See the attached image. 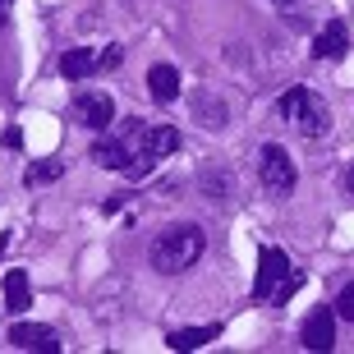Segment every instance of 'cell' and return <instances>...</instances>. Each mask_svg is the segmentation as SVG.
Returning a JSON list of instances; mask_svg holds the SVG:
<instances>
[{
    "mask_svg": "<svg viewBox=\"0 0 354 354\" xmlns=\"http://www.w3.org/2000/svg\"><path fill=\"white\" fill-rule=\"evenodd\" d=\"M69 120L74 124H83V129H111V120H115V102H111V92L102 88H88L74 97V106H69Z\"/></svg>",
    "mask_w": 354,
    "mask_h": 354,
    "instance_id": "4",
    "label": "cell"
},
{
    "mask_svg": "<svg viewBox=\"0 0 354 354\" xmlns=\"http://www.w3.org/2000/svg\"><path fill=\"white\" fill-rule=\"evenodd\" d=\"M60 175H65V161H60V157H46V161H32V166L24 171V184H28V189H41V184L60 180Z\"/></svg>",
    "mask_w": 354,
    "mask_h": 354,
    "instance_id": "15",
    "label": "cell"
},
{
    "mask_svg": "<svg viewBox=\"0 0 354 354\" xmlns=\"http://www.w3.org/2000/svg\"><path fill=\"white\" fill-rule=\"evenodd\" d=\"M276 5H281V10H286V5H299V0H276Z\"/></svg>",
    "mask_w": 354,
    "mask_h": 354,
    "instance_id": "21",
    "label": "cell"
},
{
    "mask_svg": "<svg viewBox=\"0 0 354 354\" xmlns=\"http://www.w3.org/2000/svg\"><path fill=\"white\" fill-rule=\"evenodd\" d=\"M345 46H350V28H345L341 19H331V24L313 37V55L317 60H341Z\"/></svg>",
    "mask_w": 354,
    "mask_h": 354,
    "instance_id": "8",
    "label": "cell"
},
{
    "mask_svg": "<svg viewBox=\"0 0 354 354\" xmlns=\"http://www.w3.org/2000/svg\"><path fill=\"white\" fill-rule=\"evenodd\" d=\"M336 317H345V322H354V281L336 295Z\"/></svg>",
    "mask_w": 354,
    "mask_h": 354,
    "instance_id": "16",
    "label": "cell"
},
{
    "mask_svg": "<svg viewBox=\"0 0 354 354\" xmlns=\"http://www.w3.org/2000/svg\"><path fill=\"white\" fill-rule=\"evenodd\" d=\"M10 345H14V350H41V354H55V350H60V331L41 327V322H14V327H10Z\"/></svg>",
    "mask_w": 354,
    "mask_h": 354,
    "instance_id": "7",
    "label": "cell"
},
{
    "mask_svg": "<svg viewBox=\"0 0 354 354\" xmlns=\"http://www.w3.org/2000/svg\"><path fill=\"white\" fill-rule=\"evenodd\" d=\"M5 147H24V133H19V129H5Z\"/></svg>",
    "mask_w": 354,
    "mask_h": 354,
    "instance_id": "19",
    "label": "cell"
},
{
    "mask_svg": "<svg viewBox=\"0 0 354 354\" xmlns=\"http://www.w3.org/2000/svg\"><path fill=\"white\" fill-rule=\"evenodd\" d=\"M276 115L286 120L295 133H304V138H322L331 129V106L313 88H286L276 97Z\"/></svg>",
    "mask_w": 354,
    "mask_h": 354,
    "instance_id": "2",
    "label": "cell"
},
{
    "mask_svg": "<svg viewBox=\"0 0 354 354\" xmlns=\"http://www.w3.org/2000/svg\"><path fill=\"white\" fill-rule=\"evenodd\" d=\"M147 92H152V102L171 106L180 97V69L175 65H152L147 69Z\"/></svg>",
    "mask_w": 354,
    "mask_h": 354,
    "instance_id": "9",
    "label": "cell"
},
{
    "mask_svg": "<svg viewBox=\"0 0 354 354\" xmlns=\"http://www.w3.org/2000/svg\"><path fill=\"white\" fill-rule=\"evenodd\" d=\"M32 304V286H28L24 272H10L5 276V313H24Z\"/></svg>",
    "mask_w": 354,
    "mask_h": 354,
    "instance_id": "12",
    "label": "cell"
},
{
    "mask_svg": "<svg viewBox=\"0 0 354 354\" xmlns=\"http://www.w3.org/2000/svg\"><path fill=\"white\" fill-rule=\"evenodd\" d=\"M299 345L304 350H331L336 345V308H313V313L304 317V327H299Z\"/></svg>",
    "mask_w": 354,
    "mask_h": 354,
    "instance_id": "6",
    "label": "cell"
},
{
    "mask_svg": "<svg viewBox=\"0 0 354 354\" xmlns=\"http://www.w3.org/2000/svg\"><path fill=\"white\" fill-rule=\"evenodd\" d=\"M258 180H263V189L276 194V198L295 194L299 171H295V161H290V152L281 143H263V147H258Z\"/></svg>",
    "mask_w": 354,
    "mask_h": 354,
    "instance_id": "3",
    "label": "cell"
},
{
    "mask_svg": "<svg viewBox=\"0 0 354 354\" xmlns=\"http://www.w3.org/2000/svg\"><path fill=\"white\" fill-rule=\"evenodd\" d=\"M345 189H350V198H354V171H350V175H345Z\"/></svg>",
    "mask_w": 354,
    "mask_h": 354,
    "instance_id": "20",
    "label": "cell"
},
{
    "mask_svg": "<svg viewBox=\"0 0 354 354\" xmlns=\"http://www.w3.org/2000/svg\"><path fill=\"white\" fill-rule=\"evenodd\" d=\"M120 60H124V51H120V46H106V55H102V65L111 69V65H120Z\"/></svg>",
    "mask_w": 354,
    "mask_h": 354,
    "instance_id": "18",
    "label": "cell"
},
{
    "mask_svg": "<svg viewBox=\"0 0 354 354\" xmlns=\"http://www.w3.org/2000/svg\"><path fill=\"white\" fill-rule=\"evenodd\" d=\"M147 152L157 161L180 152V129H171V124H147Z\"/></svg>",
    "mask_w": 354,
    "mask_h": 354,
    "instance_id": "14",
    "label": "cell"
},
{
    "mask_svg": "<svg viewBox=\"0 0 354 354\" xmlns=\"http://www.w3.org/2000/svg\"><path fill=\"white\" fill-rule=\"evenodd\" d=\"M194 115H198V124L203 129H225V120H230V111L221 106V97L216 92H194Z\"/></svg>",
    "mask_w": 354,
    "mask_h": 354,
    "instance_id": "10",
    "label": "cell"
},
{
    "mask_svg": "<svg viewBox=\"0 0 354 354\" xmlns=\"http://www.w3.org/2000/svg\"><path fill=\"white\" fill-rule=\"evenodd\" d=\"M0 5H10V0H0Z\"/></svg>",
    "mask_w": 354,
    "mask_h": 354,
    "instance_id": "22",
    "label": "cell"
},
{
    "mask_svg": "<svg viewBox=\"0 0 354 354\" xmlns=\"http://www.w3.org/2000/svg\"><path fill=\"white\" fill-rule=\"evenodd\" d=\"M216 336H221V327H184V331H171L166 345H171V350H203V345L216 341Z\"/></svg>",
    "mask_w": 354,
    "mask_h": 354,
    "instance_id": "13",
    "label": "cell"
},
{
    "mask_svg": "<svg viewBox=\"0 0 354 354\" xmlns=\"http://www.w3.org/2000/svg\"><path fill=\"white\" fill-rule=\"evenodd\" d=\"M203 249H207L203 230H198V225H189V221H180V225H166V230L152 239L147 263L157 267L161 276H180V272H189V267L203 258Z\"/></svg>",
    "mask_w": 354,
    "mask_h": 354,
    "instance_id": "1",
    "label": "cell"
},
{
    "mask_svg": "<svg viewBox=\"0 0 354 354\" xmlns=\"http://www.w3.org/2000/svg\"><path fill=\"white\" fill-rule=\"evenodd\" d=\"M60 74L74 79V83L92 79V74H97V51H92V46H74V51H65V55H60Z\"/></svg>",
    "mask_w": 354,
    "mask_h": 354,
    "instance_id": "11",
    "label": "cell"
},
{
    "mask_svg": "<svg viewBox=\"0 0 354 354\" xmlns=\"http://www.w3.org/2000/svg\"><path fill=\"white\" fill-rule=\"evenodd\" d=\"M286 276H290L286 249H263V258H258V281H253V299H276V290H281Z\"/></svg>",
    "mask_w": 354,
    "mask_h": 354,
    "instance_id": "5",
    "label": "cell"
},
{
    "mask_svg": "<svg viewBox=\"0 0 354 354\" xmlns=\"http://www.w3.org/2000/svg\"><path fill=\"white\" fill-rule=\"evenodd\" d=\"M203 189H207L212 198H225V189H230V180H225V175H203Z\"/></svg>",
    "mask_w": 354,
    "mask_h": 354,
    "instance_id": "17",
    "label": "cell"
}]
</instances>
